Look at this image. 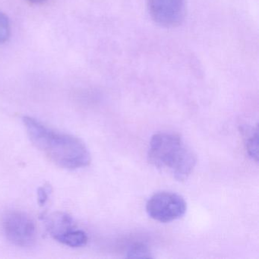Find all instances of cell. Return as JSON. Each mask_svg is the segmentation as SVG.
<instances>
[{"instance_id":"7a4b0ae2","label":"cell","mask_w":259,"mask_h":259,"mask_svg":"<svg viewBox=\"0 0 259 259\" xmlns=\"http://www.w3.org/2000/svg\"><path fill=\"white\" fill-rule=\"evenodd\" d=\"M148 161L158 169L183 181L190 176L196 164V156L178 135L160 133L150 142Z\"/></svg>"},{"instance_id":"8992f818","label":"cell","mask_w":259,"mask_h":259,"mask_svg":"<svg viewBox=\"0 0 259 259\" xmlns=\"http://www.w3.org/2000/svg\"><path fill=\"white\" fill-rule=\"evenodd\" d=\"M47 227L53 237L74 228L73 220L64 213H56L46 218Z\"/></svg>"},{"instance_id":"7c38bea8","label":"cell","mask_w":259,"mask_h":259,"mask_svg":"<svg viewBox=\"0 0 259 259\" xmlns=\"http://www.w3.org/2000/svg\"><path fill=\"white\" fill-rule=\"evenodd\" d=\"M30 3H32V4H42V3H45L47 0H28Z\"/></svg>"},{"instance_id":"277c9868","label":"cell","mask_w":259,"mask_h":259,"mask_svg":"<svg viewBox=\"0 0 259 259\" xmlns=\"http://www.w3.org/2000/svg\"><path fill=\"white\" fill-rule=\"evenodd\" d=\"M186 201L183 197L174 192H160L148 200L146 210L152 219L168 223L180 219L186 213Z\"/></svg>"},{"instance_id":"9c48e42d","label":"cell","mask_w":259,"mask_h":259,"mask_svg":"<svg viewBox=\"0 0 259 259\" xmlns=\"http://www.w3.org/2000/svg\"><path fill=\"white\" fill-rule=\"evenodd\" d=\"M127 257L133 258H146L151 257V251L143 243H136L132 245L127 252Z\"/></svg>"},{"instance_id":"5b68a950","label":"cell","mask_w":259,"mask_h":259,"mask_svg":"<svg viewBox=\"0 0 259 259\" xmlns=\"http://www.w3.org/2000/svg\"><path fill=\"white\" fill-rule=\"evenodd\" d=\"M151 19L160 26H179L186 16V0H148Z\"/></svg>"},{"instance_id":"3957f363","label":"cell","mask_w":259,"mask_h":259,"mask_svg":"<svg viewBox=\"0 0 259 259\" xmlns=\"http://www.w3.org/2000/svg\"><path fill=\"white\" fill-rule=\"evenodd\" d=\"M3 230L9 241L17 246L28 247L35 242L37 230L34 221L24 212L12 210L3 218Z\"/></svg>"},{"instance_id":"ba28073f","label":"cell","mask_w":259,"mask_h":259,"mask_svg":"<svg viewBox=\"0 0 259 259\" xmlns=\"http://www.w3.org/2000/svg\"><path fill=\"white\" fill-rule=\"evenodd\" d=\"M245 147H246L248 155L253 160L257 162V159H258V131H257V128L254 130L253 128L250 131V133L247 134Z\"/></svg>"},{"instance_id":"30bf717a","label":"cell","mask_w":259,"mask_h":259,"mask_svg":"<svg viewBox=\"0 0 259 259\" xmlns=\"http://www.w3.org/2000/svg\"><path fill=\"white\" fill-rule=\"evenodd\" d=\"M10 20L4 13H0V44L5 43L10 38Z\"/></svg>"},{"instance_id":"6da1fadb","label":"cell","mask_w":259,"mask_h":259,"mask_svg":"<svg viewBox=\"0 0 259 259\" xmlns=\"http://www.w3.org/2000/svg\"><path fill=\"white\" fill-rule=\"evenodd\" d=\"M23 122L33 145L57 166L76 169L90 164V152L81 139L51 130L31 116H24Z\"/></svg>"},{"instance_id":"8fae6325","label":"cell","mask_w":259,"mask_h":259,"mask_svg":"<svg viewBox=\"0 0 259 259\" xmlns=\"http://www.w3.org/2000/svg\"><path fill=\"white\" fill-rule=\"evenodd\" d=\"M49 192L50 189L48 186H45L38 189V201L40 205H44L48 201Z\"/></svg>"},{"instance_id":"52a82bcc","label":"cell","mask_w":259,"mask_h":259,"mask_svg":"<svg viewBox=\"0 0 259 259\" xmlns=\"http://www.w3.org/2000/svg\"><path fill=\"white\" fill-rule=\"evenodd\" d=\"M54 239L60 243L72 248L84 246L88 242L87 234L82 230H76L75 228L56 236Z\"/></svg>"}]
</instances>
